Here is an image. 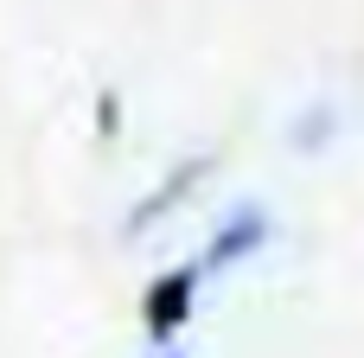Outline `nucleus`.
Masks as SVG:
<instances>
[{"label":"nucleus","mask_w":364,"mask_h":358,"mask_svg":"<svg viewBox=\"0 0 364 358\" xmlns=\"http://www.w3.org/2000/svg\"><path fill=\"white\" fill-rule=\"evenodd\" d=\"M198 282H205L198 263H179L173 275H160V282L147 288V301H141V327H147L154 339H173V333L192 320V295H198Z\"/></svg>","instance_id":"1"},{"label":"nucleus","mask_w":364,"mask_h":358,"mask_svg":"<svg viewBox=\"0 0 364 358\" xmlns=\"http://www.w3.org/2000/svg\"><path fill=\"white\" fill-rule=\"evenodd\" d=\"M262 237H269V211H256V205H237L230 218H224V231L211 237V250H205V275H218V269H230V263H243V256H256L262 250Z\"/></svg>","instance_id":"2"},{"label":"nucleus","mask_w":364,"mask_h":358,"mask_svg":"<svg viewBox=\"0 0 364 358\" xmlns=\"http://www.w3.org/2000/svg\"><path fill=\"white\" fill-rule=\"evenodd\" d=\"M198 173H205V160H186V167H179V173H173V179H166V186H160V199H147V205H141V211H134V218H128V224H134V231H141V224H154V218H166V211H173V205H179V199H186V186H192V179H198Z\"/></svg>","instance_id":"3"},{"label":"nucleus","mask_w":364,"mask_h":358,"mask_svg":"<svg viewBox=\"0 0 364 358\" xmlns=\"http://www.w3.org/2000/svg\"><path fill=\"white\" fill-rule=\"evenodd\" d=\"M160 358H166V352H160Z\"/></svg>","instance_id":"4"}]
</instances>
